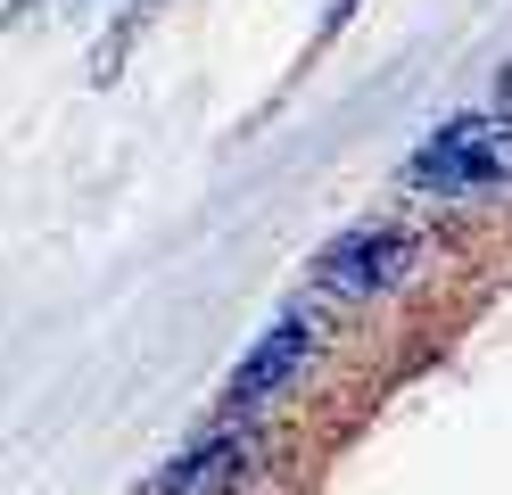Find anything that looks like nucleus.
Masks as SVG:
<instances>
[{"instance_id": "f257e3e1", "label": "nucleus", "mask_w": 512, "mask_h": 495, "mask_svg": "<svg viewBox=\"0 0 512 495\" xmlns=\"http://www.w3.org/2000/svg\"><path fill=\"white\" fill-rule=\"evenodd\" d=\"M405 174L422 190H455V198L504 190L512 182V116H446L430 141L413 149Z\"/></svg>"}, {"instance_id": "f03ea898", "label": "nucleus", "mask_w": 512, "mask_h": 495, "mask_svg": "<svg viewBox=\"0 0 512 495\" xmlns=\"http://www.w3.org/2000/svg\"><path fill=\"white\" fill-rule=\"evenodd\" d=\"M265 471H273V438L248 413H232V421H215L207 438H190L166 471H157L149 495H240V487L265 479Z\"/></svg>"}, {"instance_id": "7ed1b4c3", "label": "nucleus", "mask_w": 512, "mask_h": 495, "mask_svg": "<svg viewBox=\"0 0 512 495\" xmlns=\"http://www.w3.org/2000/svg\"><path fill=\"white\" fill-rule=\"evenodd\" d=\"M314 355H323V306H290L265 339H256L240 363H232V380H223V405L232 413H265L281 405L306 372H314Z\"/></svg>"}, {"instance_id": "20e7f679", "label": "nucleus", "mask_w": 512, "mask_h": 495, "mask_svg": "<svg viewBox=\"0 0 512 495\" xmlns=\"http://www.w3.org/2000/svg\"><path fill=\"white\" fill-rule=\"evenodd\" d=\"M413 281V240L405 231H347L323 248L314 264V297H339V306H364V297H389Z\"/></svg>"}, {"instance_id": "39448f33", "label": "nucleus", "mask_w": 512, "mask_h": 495, "mask_svg": "<svg viewBox=\"0 0 512 495\" xmlns=\"http://www.w3.org/2000/svg\"><path fill=\"white\" fill-rule=\"evenodd\" d=\"M347 9H356V0H331V17H347Z\"/></svg>"}, {"instance_id": "423d86ee", "label": "nucleus", "mask_w": 512, "mask_h": 495, "mask_svg": "<svg viewBox=\"0 0 512 495\" xmlns=\"http://www.w3.org/2000/svg\"><path fill=\"white\" fill-rule=\"evenodd\" d=\"M504 108H512V66H504Z\"/></svg>"}]
</instances>
